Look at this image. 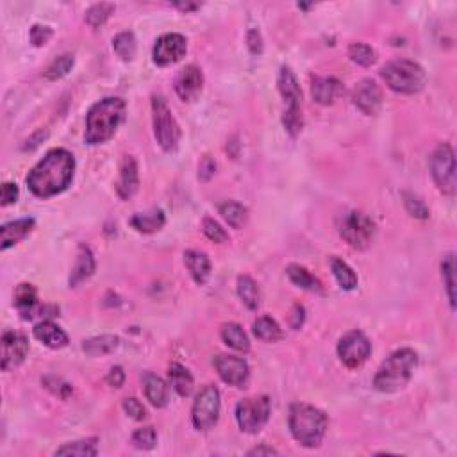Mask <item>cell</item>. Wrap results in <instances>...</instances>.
Listing matches in <instances>:
<instances>
[{
	"label": "cell",
	"instance_id": "obj_1",
	"mask_svg": "<svg viewBox=\"0 0 457 457\" xmlns=\"http://www.w3.org/2000/svg\"><path fill=\"white\" fill-rule=\"evenodd\" d=\"M75 170V159L65 149H54L27 176V186L36 197L49 198L70 186Z\"/></svg>",
	"mask_w": 457,
	"mask_h": 457
},
{
	"label": "cell",
	"instance_id": "obj_2",
	"mask_svg": "<svg viewBox=\"0 0 457 457\" xmlns=\"http://www.w3.org/2000/svg\"><path fill=\"white\" fill-rule=\"evenodd\" d=\"M126 102L118 97H107L90 109L86 116V134L84 140L88 145H100L114 136L123 120Z\"/></svg>",
	"mask_w": 457,
	"mask_h": 457
},
{
	"label": "cell",
	"instance_id": "obj_3",
	"mask_svg": "<svg viewBox=\"0 0 457 457\" xmlns=\"http://www.w3.org/2000/svg\"><path fill=\"white\" fill-rule=\"evenodd\" d=\"M416 365H418V355L411 348H400L393 352L375 374V389L382 393H395L406 388L411 381Z\"/></svg>",
	"mask_w": 457,
	"mask_h": 457
},
{
	"label": "cell",
	"instance_id": "obj_4",
	"mask_svg": "<svg viewBox=\"0 0 457 457\" xmlns=\"http://www.w3.org/2000/svg\"><path fill=\"white\" fill-rule=\"evenodd\" d=\"M290 431L300 445L315 449L327 431V416L312 406L293 404L290 408Z\"/></svg>",
	"mask_w": 457,
	"mask_h": 457
},
{
	"label": "cell",
	"instance_id": "obj_5",
	"mask_svg": "<svg viewBox=\"0 0 457 457\" xmlns=\"http://www.w3.org/2000/svg\"><path fill=\"white\" fill-rule=\"evenodd\" d=\"M381 75L393 92L404 93V95H415L422 92L427 79L422 66L409 59H396L388 63L381 70Z\"/></svg>",
	"mask_w": 457,
	"mask_h": 457
},
{
	"label": "cell",
	"instance_id": "obj_6",
	"mask_svg": "<svg viewBox=\"0 0 457 457\" xmlns=\"http://www.w3.org/2000/svg\"><path fill=\"white\" fill-rule=\"evenodd\" d=\"M279 92L286 102L282 122L288 134L295 138L302 130V92L290 68H282L279 73Z\"/></svg>",
	"mask_w": 457,
	"mask_h": 457
},
{
	"label": "cell",
	"instance_id": "obj_7",
	"mask_svg": "<svg viewBox=\"0 0 457 457\" xmlns=\"http://www.w3.org/2000/svg\"><path fill=\"white\" fill-rule=\"evenodd\" d=\"M152 122H154V134L164 152H171L179 145L181 129L177 126L176 118L171 111L168 109L166 102L163 97H152Z\"/></svg>",
	"mask_w": 457,
	"mask_h": 457
},
{
	"label": "cell",
	"instance_id": "obj_8",
	"mask_svg": "<svg viewBox=\"0 0 457 457\" xmlns=\"http://www.w3.org/2000/svg\"><path fill=\"white\" fill-rule=\"evenodd\" d=\"M270 411L272 404L268 396L261 395L245 398L236 406V422L241 431L248 432V434H255L267 425L268 418H270Z\"/></svg>",
	"mask_w": 457,
	"mask_h": 457
},
{
	"label": "cell",
	"instance_id": "obj_9",
	"mask_svg": "<svg viewBox=\"0 0 457 457\" xmlns=\"http://www.w3.org/2000/svg\"><path fill=\"white\" fill-rule=\"evenodd\" d=\"M339 234L352 248L365 250L375 236V224L365 213L352 211V213H347L343 217Z\"/></svg>",
	"mask_w": 457,
	"mask_h": 457
},
{
	"label": "cell",
	"instance_id": "obj_10",
	"mask_svg": "<svg viewBox=\"0 0 457 457\" xmlns=\"http://www.w3.org/2000/svg\"><path fill=\"white\" fill-rule=\"evenodd\" d=\"M432 179L439 191L445 195H453L456 191V156L452 147L443 143L434 150L431 157Z\"/></svg>",
	"mask_w": 457,
	"mask_h": 457
},
{
	"label": "cell",
	"instance_id": "obj_11",
	"mask_svg": "<svg viewBox=\"0 0 457 457\" xmlns=\"http://www.w3.org/2000/svg\"><path fill=\"white\" fill-rule=\"evenodd\" d=\"M220 416V393L214 386H206L195 398L191 420L198 431H209Z\"/></svg>",
	"mask_w": 457,
	"mask_h": 457
},
{
	"label": "cell",
	"instance_id": "obj_12",
	"mask_svg": "<svg viewBox=\"0 0 457 457\" xmlns=\"http://www.w3.org/2000/svg\"><path fill=\"white\" fill-rule=\"evenodd\" d=\"M372 345L362 332L352 331L339 339L338 355L348 368H359L370 358Z\"/></svg>",
	"mask_w": 457,
	"mask_h": 457
},
{
	"label": "cell",
	"instance_id": "obj_13",
	"mask_svg": "<svg viewBox=\"0 0 457 457\" xmlns=\"http://www.w3.org/2000/svg\"><path fill=\"white\" fill-rule=\"evenodd\" d=\"M186 38L181 35H164L161 36L154 47V63L157 66H168L181 61L186 54Z\"/></svg>",
	"mask_w": 457,
	"mask_h": 457
},
{
	"label": "cell",
	"instance_id": "obj_14",
	"mask_svg": "<svg viewBox=\"0 0 457 457\" xmlns=\"http://www.w3.org/2000/svg\"><path fill=\"white\" fill-rule=\"evenodd\" d=\"M29 352V341L22 332L8 331L2 336V370L11 372L22 365Z\"/></svg>",
	"mask_w": 457,
	"mask_h": 457
},
{
	"label": "cell",
	"instance_id": "obj_15",
	"mask_svg": "<svg viewBox=\"0 0 457 457\" xmlns=\"http://www.w3.org/2000/svg\"><path fill=\"white\" fill-rule=\"evenodd\" d=\"M213 365L217 368L218 375L221 381L227 382L231 386H243L248 379V365L240 358H233V355L220 354L213 359Z\"/></svg>",
	"mask_w": 457,
	"mask_h": 457
},
{
	"label": "cell",
	"instance_id": "obj_16",
	"mask_svg": "<svg viewBox=\"0 0 457 457\" xmlns=\"http://www.w3.org/2000/svg\"><path fill=\"white\" fill-rule=\"evenodd\" d=\"M352 100H354V106L358 107L361 113L377 114L382 106V93L374 80L365 79L355 86Z\"/></svg>",
	"mask_w": 457,
	"mask_h": 457
},
{
	"label": "cell",
	"instance_id": "obj_17",
	"mask_svg": "<svg viewBox=\"0 0 457 457\" xmlns=\"http://www.w3.org/2000/svg\"><path fill=\"white\" fill-rule=\"evenodd\" d=\"M202 84H204V75L202 72H200V68H197L195 65H190L184 70H181V73L177 75L176 92L177 95L186 102V100H193L195 97L200 93Z\"/></svg>",
	"mask_w": 457,
	"mask_h": 457
},
{
	"label": "cell",
	"instance_id": "obj_18",
	"mask_svg": "<svg viewBox=\"0 0 457 457\" xmlns=\"http://www.w3.org/2000/svg\"><path fill=\"white\" fill-rule=\"evenodd\" d=\"M15 305L25 320H32L38 312L45 311V307L38 305V293L32 284H20L15 291Z\"/></svg>",
	"mask_w": 457,
	"mask_h": 457
},
{
	"label": "cell",
	"instance_id": "obj_19",
	"mask_svg": "<svg viewBox=\"0 0 457 457\" xmlns=\"http://www.w3.org/2000/svg\"><path fill=\"white\" fill-rule=\"evenodd\" d=\"M138 164L130 156H126L120 168V179L116 183V193L122 200H129L138 190Z\"/></svg>",
	"mask_w": 457,
	"mask_h": 457
},
{
	"label": "cell",
	"instance_id": "obj_20",
	"mask_svg": "<svg viewBox=\"0 0 457 457\" xmlns=\"http://www.w3.org/2000/svg\"><path fill=\"white\" fill-rule=\"evenodd\" d=\"M35 228V220L32 218H22V220L9 221L2 225L0 228V236H2V250H8L9 247L22 241L27 234H31Z\"/></svg>",
	"mask_w": 457,
	"mask_h": 457
},
{
	"label": "cell",
	"instance_id": "obj_21",
	"mask_svg": "<svg viewBox=\"0 0 457 457\" xmlns=\"http://www.w3.org/2000/svg\"><path fill=\"white\" fill-rule=\"evenodd\" d=\"M95 272V260H93V254L86 245H79V254H77V263L73 267L72 275H70V286L75 288V286L83 284L84 281H88L90 277Z\"/></svg>",
	"mask_w": 457,
	"mask_h": 457
},
{
	"label": "cell",
	"instance_id": "obj_22",
	"mask_svg": "<svg viewBox=\"0 0 457 457\" xmlns=\"http://www.w3.org/2000/svg\"><path fill=\"white\" fill-rule=\"evenodd\" d=\"M36 339L47 345L49 348H63L68 345V336L61 327H57L52 322H39L35 327Z\"/></svg>",
	"mask_w": 457,
	"mask_h": 457
},
{
	"label": "cell",
	"instance_id": "obj_23",
	"mask_svg": "<svg viewBox=\"0 0 457 457\" xmlns=\"http://www.w3.org/2000/svg\"><path fill=\"white\" fill-rule=\"evenodd\" d=\"M311 93L312 99L317 100L318 104L329 106L341 93V84H339V80L332 79V77H315Z\"/></svg>",
	"mask_w": 457,
	"mask_h": 457
},
{
	"label": "cell",
	"instance_id": "obj_24",
	"mask_svg": "<svg viewBox=\"0 0 457 457\" xmlns=\"http://www.w3.org/2000/svg\"><path fill=\"white\" fill-rule=\"evenodd\" d=\"M184 263H186L188 270H190L191 277L197 284H206L211 274V263L206 254L197 250H188L184 254Z\"/></svg>",
	"mask_w": 457,
	"mask_h": 457
},
{
	"label": "cell",
	"instance_id": "obj_25",
	"mask_svg": "<svg viewBox=\"0 0 457 457\" xmlns=\"http://www.w3.org/2000/svg\"><path fill=\"white\" fill-rule=\"evenodd\" d=\"M143 388H145L147 400L154 408H164L168 404V386L161 377L149 372L143 375Z\"/></svg>",
	"mask_w": 457,
	"mask_h": 457
},
{
	"label": "cell",
	"instance_id": "obj_26",
	"mask_svg": "<svg viewBox=\"0 0 457 457\" xmlns=\"http://www.w3.org/2000/svg\"><path fill=\"white\" fill-rule=\"evenodd\" d=\"M120 339L116 336H97V338L86 339L83 343V351L86 352V355L90 358H102V355L111 354L118 348Z\"/></svg>",
	"mask_w": 457,
	"mask_h": 457
},
{
	"label": "cell",
	"instance_id": "obj_27",
	"mask_svg": "<svg viewBox=\"0 0 457 457\" xmlns=\"http://www.w3.org/2000/svg\"><path fill=\"white\" fill-rule=\"evenodd\" d=\"M164 214L161 209H152L149 213H138L130 218V225L136 228L138 233L143 234H150L159 231L161 227L164 225Z\"/></svg>",
	"mask_w": 457,
	"mask_h": 457
},
{
	"label": "cell",
	"instance_id": "obj_28",
	"mask_svg": "<svg viewBox=\"0 0 457 457\" xmlns=\"http://www.w3.org/2000/svg\"><path fill=\"white\" fill-rule=\"evenodd\" d=\"M286 274H288L290 281L302 290L311 291V293H322V282L300 264H290Z\"/></svg>",
	"mask_w": 457,
	"mask_h": 457
},
{
	"label": "cell",
	"instance_id": "obj_29",
	"mask_svg": "<svg viewBox=\"0 0 457 457\" xmlns=\"http://www.w3.org/2000/svg\"><path fill=\"white\" fill-rule=\"evenodd\" d=\"M168 377H170L171 388L176 389L181 396H190L191 391H193V377L191 374L184 368L179 362H173L170 366V372H168Z\"/></svg>",
	"mask_w": 457,
	"mask_h": 457
},
{
	"label": "cell",
	"instance_id": "obj_30",
	"mask_svg": "<svg viewBox=\"0 0 457 457\" xmlns=\"http://www.w3.org/2000/svg\"><path fill=\"white\" fill-rule=\"evenodd\" d=\"M238 295L243 300V304L247 305L248 309L255 311V309L260 307L261 302V295H260V288L254 282V279H250L248 275H241L238 279Z\"/></svg>",
	"mask_w": 457,
	"mask_h": 457
},
{
	"label": "cell",
	"instance_id": "obj_31",
	"mask_svg": "<svg viewBox=\"0 0 457 457\" xmlns=\"http://www.w3.org/2000/svg\"><path fill=\"white\" fill-rule=\"evenodd\" d=\"M221 338H224L228 347L238 352H247L250 348V341H248L247 334L238 324H225L224 329H221Z\"/></svg>",
	"mask_w": 457,
	"mask_h": 457
},
{
	"label": "cell",
	"instance_id": "obj_32",
	"mask_svg": "<svg viewBox=\"0 0 457 457\" xmlns=\"http://www.w3.org/2000/svg\"><path fill=\"white\" fill-rule=\"evenodd\" d=\"M254 334L261 341L275 343L282 338V329L279 327L277 322L270 317H261L254 322Z\"/></svg>",
	"mask_w": 457,
	"mask_h": 457
},
{
	"label": "cell",
	"instance_id": "obj_33",
	"mask_svg": "<svg viewBox=\"0 0 457 457\" xmlns=\"http://www.w3.org/2000/svg\"><path fill=\"white\" fill-rule=\"evenodd\" d=\"M331 268H332V274H334L336 281H338V284L341 286L343 290H355V286H358V275L354 274V270H352L351 267H348L345 261H341L339 257H332L331 260Z\"/></svg>",
	"mask_w": 457,
	"mask_h": 457
},
{
	"label": "cell",
	"instance_id": "obj_34",
	"mask_svg": "<svg viewBox=\"0 0 457 457\" xmlns=\"http://www.w3.org/2000/svg\"><path fill=\"white\" fill-rule=\"evenodd\" d=\"M218 211H220L224 220L227 221L233 228H240L241 225L247 221V207H243L238 202H231V200H227V202L218 206Z\"/></svg>",
	"mask_w": 457,
	"mask_h": 457
},
{
	"label": "cell",
	"instance_id": "obj_35",
	"mask_svg": "<svg viewBox=\"0 0 457 457\" xmlns=\"http://www.w3.org/2000/svg\"><path fill=\"white\" fill-rule=\"evenodd\" d=\"M99 453V449H97V439H83V441H73L66 443L61 449L56 450V456H97Z\"/></svg>",
	"mask_w": 457,
	"mask_h": 457
},
{
	"label": "cell",
	"instance_id": "obj_36",
	"mask_svg": "<svg viewBox=\"0 0 457 457\" xmlns=\"http://www.w3.org/2000/svg\"><path fill=\"white\" fill-rule=\"evenodd\" d=\"M113 49L123 61H130L136 54V38H134L133 32H120L113 39Z\"/></svg>",
	"mask_w": 457,
	"mask_h": 457
},
{
	"label": "cell",
	"instance_id": "obj_37",
	"mask_svg": "<svg viewBox=\"0 0 457 457\" xmlns=\"http://www.w3.org/2000/svg\"><path fill=\"white\" fill-rule=\"evenodd\" d=\"M441 272H443V279H445L450 305L456 307V260H453V254H449L445 260H443Z\"/></svg>",
	"mask_w": 457,
	"mask_h": 457
},
{
	"label": "cell",
	"instance_id": "obj_38",
	"mask_svg": "<svg viewBox=\"0 0 457 457\" xmlns=\"http://www.w3.org/2000/svg\"><path fill=\"white\" fill-rule=\"evenodd\" d=\"M375 56H377L375 50L370 45H366V43H352V45L348 47V57L361 66L374 65L375 59H377Z\"/></svg>",
	"mask_w": 457,
	"mask_h": 457
},
{
	"label": "cell",
	"instance_id": "obj_39",
	"mask_svg": "<svg viewBox=\"0 0 457 457\" xmlns=\"http://www.w3.org/2000/svg\"><path fill=\"white\" fill-rule=\"evenodd\" d=\"M114 11V6L113 4H107V2H100V4H95L92 6V8L86 11V22H88L90 27H93V29H97V27L104 25L106 23V20L109 18L111 15H113Z\"/></svg>",
	"mask_w": 457,
	"mask_h": 457
},
{
	"label": "cell",
	"instance_id": "obj_40",
	"mask_svg": "<svg viewBox=\"0 0 457 457\" xmlns=\"http://www.w3.org/2000/svg\"><path fill=\"white\" fill-rule=\"evenodd\" d=\"M72 68H73V56L72 54H63V56L57 57L56 61L47 68L45 77L49 80H57L61 79V77H65Z\"/></svg>",
	"mask_w": 457,
	"mask_h": 457
},
{
	"label": "cell",
	"instance_id": "obj_41",
	"mask_svg": "<svg viewBox=\"0 0 457 457\" xmlns=\"http://www.w3.org/2000/svg\"><path fill=\"white\" fill-rule=\"evenodd\" d=\"M133 445L136 446L138 450H150L156 446L157 443V432L154 427H143V429H138L133 434Z\"/></svg>",
	"mask_w": 457,
	"mask_h": 457
},
{
	"label": "cell",
	"instance_id": "obj_42",
	"mask_svg": "<svg viewBox=\"0 0 457 457\" xmlns=\"http://www.w3.org/2000/svg\"><path fill=\"white\" fill-rule=\"evenodd\" d=\"M202 227L204 234H206L211 241H214V243H225V241L228 240V234L225 233L224 228H221V225L218 224V221H214L213 218H204Z\"/></svg>",
	"mask_w": 457,
	"mask_h": 457
},
{
	"label": "cell",
	"instance_id": "obj_43",
	"mask_svg": "<svg viewBox=\"0 0 457 457\" xmlns=\"http://www.w3.org/2000/svg\"><path fill=\"white\" fill-rule=\"evenodd\" d=\"M42 382L52 395L59 396V398H68L72 395V386L59 377H45Z\"/></svg>",
	"mask_w": 457,
	"mask_h": 457
},
{
	"label": "cell",
	"instance_id": "obj_44",
	"mask_svg": "<svg viewBox=\"0 0 457 457\" xmlns=\"http://www.w3.org/2000/svg\"><path fill=\"white\" fill-rule=\"evenodd\" d=\"M404 204H406V209H408V213L411 214V217L420 218V220L429 218V209H427L425 204H423L420 198H416L415 195L404 193Z\"/></svg>",
	"mask_w": 457,
	"mask_h": 457
},
{
	"label": "cell",
	"instance_id": "obj_45",
	"mask_svg": "<svg viewBox=\"0 0 457 457\" xmlns=\"http://www.w3.org/2000/svg\"><path fill=\"white\" fill-rule=\"evenodd\" d=\"M122 406H123V411L127 413V416H130L133 420H138V422H141V420L147 418L145 408H143V404H141V402L138 398H134V396L123 400Z\"/></svg>",
	"mask_w": 457,
	"mask_h": 457
},
{
	"label": "cell",
	"instance_id": "obj_46",
	"mask_svg": "<svg viewBox=\"0 0 457 457\" xmlns=\"http://www.w3.org/2000/svg\"><path fill=\"white\" fill-rule=\"evenodd\" d=\"M29 36H31L32 45H36V47L47 45V42L52 38V29L47 25H32L31 35Z\"/></svg>",
	"mask_w": 457,
	"mask_h": 457
},
{
	"label": "cell",
	"instance_id": "obj_47",
	"mask_svg": "<svg viewBox=\"0 0 457 457\" xmlns=\"http://www.w3.org/2000/svg\"><path fill=\"white\" fill-rule=\"evenodd\" d=\"M214 171H217V164H214V161L209 156H206L198 164V179L202 181V183H207L214 176Z\"/></svg>",
	"mask_w": 457,
	"mask_h": 457
},
{
	"label": "cell",
	"instance_id": "obj_48",
	"mask_svg": "<svg viewBox=\"0 0 457 457\" xmlns=\"http://www.w3.org/2000/svg\"><path fill=\"white\" fill-rule=\"evenodd\" d=\"M247 43L248 49H250V52L254 54V56H260V54L263 52V38H261V32L257 31V29H250V31H248Z\"/></svg>",
	"mask_w": 457,
	"mask_h": 457
},
{
	"label": "cell",
	"instance_id": "obj_49",
	"mask_svg": "<svg viewBox=\"0 0 457 457\" xmlns=\"http://www.w3.org/2000/svg\"><path fill=\"white\" fill-rule=\"evenodd\" d=\"M16 200H18V186L13 183H6L2 186V206H9Z\"/></svg>",
	"mask_w": 457,
	"mask_h": 457
},
{
	"label": "cell",
	"instance_id": "obj_50",
	"mask_svg": "<svg viewBox=\"0 0 457 457\" xmlns=\"http://www.w3.org/2000/svg\"><path fill=\"white\" fill-rule=\"evenodd\" d=\"M123 381H126V374H123V370L120 366H114V368L109 370V374H107L106 382L113 388H122Z\"/></svg>",
	"mask_w": 457,
	"mask_h": 457
},
{
	"label": "cell",
	"instance_id": "obj_51",
	"mask_svg": "<svg viewBox=\"0 0 457 457\" xmlns=\"http://www.w3.org/2000/svg\"><path fill=\"white\" fill-rule=\"evenodd\" d=\"M304 307L302 305H295L293 311H291V327L300 329L302 324H304Z\"/></svg>",
	"mask_w": 457,
	"mask_h": 457
},
{
	"label": "cell",
	"instance_id": "obj_52",
	"mask_svg": "<svg viewBox=\"0 0 457 457\" xmlns=\"http://www.w3.org/2000/svg\"><path fill=\"white\" fill-rule=\"evenodd\" d=\"M277 450L272 449V446H267V445H261V446H255V449H252L250 452H248V456H277Z\"/></svg>",
	"mask_w": 457,
	"mask_h": 457
},
{
	"label": "cell",
	"instance_id": "obj_53",
	"mask_svg": "<svg viewBox=\"0 0 457 457\" xmlns=\"http://www.w3.org/2000/svg\"><path fill=\"white\" fill-rule=\"evenodd\" d=\"M176 8H179V9H183V11H193V9H197L198 8V4H176Z\"/></svg>",
	"mask_w": 457,
	"mask_h": 457
}]
</instances>
